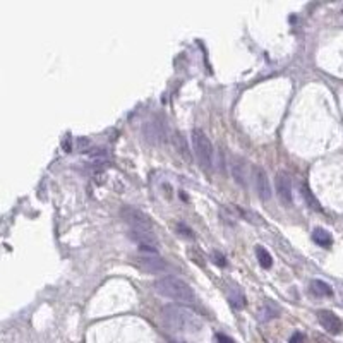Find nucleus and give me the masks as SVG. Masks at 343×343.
Instances as JSON below:
<instances>
[{
  "label": "nucleus",
  "mask_w": 343,
  "mask_h": 343,
  "mask_svg": "<svg viewBox=\"0 0 343 343\" xmlns=\"http://www.w3.org/2000/svg\"><path fill=\"white\" fill-rule=\"evenodd\" d=\"M155 290L158 295L165 297V299L175 300L177 304H190L196 300V293L192 288L180 280L178 276H162L155 281Z\"/></svg>",
  "instance_id": "f03ea898"
},
{
  "label": "nucleus",
  "mask_w": 343,
  "mask_h": 343,
  "mask_svg": "<svg viewBox=\"0 0 343 343\" xmlns=\"http://www.w3.org/2000/svg\"><path fill=\"white\" fill-rule=\"evenodd\" d=\"M253 178H254V187L261 199L268 201L271 197V184H269V177L266 170L259 165L253 167Z\"/></svg>",
  "instance_id": "0eeeda50"
},
{
  "label": "nucleus",
  "mask_w": 343,
  "mask_h": 343,
  "mask_svg": "<svg viewBox=\"0 0 343 343\" xmlns=\"http://www.w3.org/2000/svg\"><path fill=\"white\" fill-rule=\"evenodd\" d=\"M162 318L165 325L170 330L177 331V333L184 335H194L199 333L203 328L201 318L192 311V309L180 306V304H169L162 309Z\"/></svg>",
  "instance_id": "f257e3e1"
},
{
  "label": "nucleus",
  "mask_w": 343,
  "mask_h": 343,
  "mask_svg": "<svg viewBox=\"0 0 343 343\" xmlns=\"http://www.w3.org/2000/svg\"><path fill=\"white\" fill-rule=\"evenodd\" d=\"M230 304H232V307L234 309H237V311H240L244 306H246V297L242 295L240 292H232L230 293Z\"/></svg>",
  "instance_id": "f3484780"
},
{
  "label": "nucleus",
  "mask_w": 343,
  "mask_h": 343,
  "mask_svg": "<svg viewBox=\"0 0 343 343\" xmlns=\"http://www.w3.org/2000/svg\"><path fill=\"white\" fill-rule=\"evenodd\" d=\"M274 190H276L278 199L281 201L285 206H290L293 201L292 196V180L285 172H278L274 177Z\"/></svg>",
  "instance_id": "423d86ee"
},
{
  "label": "nucleus",
  "mask_w": 343,
  "mask_h": 343,
  "mask_svg": "<svg viewBox=\"0 0 343 343\" xmlns=\"http://www.w3.org/2000/svg\"><path fill=\"white\" fill-rule=\"evenodd\" d=\"M278 314H280V306H278L276 302H273V300H268V302L262 304L261 309L257 311V319H259V323H268V321H271L273 318H276Z\"/></svg>",
  "instance_id": "9b49d317"
},
{
  "label": "nucleus",
  "mask_w": 343,
  "mask_h": 343,
  "mask_svg": "<svg viewBox=\"0 0 343 343\" xmlns=\"http://www.w3.org/2000/svg\"><path fill=\"white\" fill-rule=\"evenodd\" d=\"M300 192H302V197H304V201H306V204L309 206V208L316 209V211H321V209H323L321 204H319V201L314 197V194L311 192V189H309L307 184L302 185V190H300Z\"/></svg>",
  "instance_id": "4468645a"
},
{
  "label": "nucleus",
  "mask_w": 343,
  "mask_h": 343,
  "mask_svg": "<svg viewBox=\"0 0 343 343\" xmlns=\"http://www.w3.org/2000/svg\"><path fill=\"white\" fill-rule=\"evenodd\" d=\"M312 240L321 247H331V244H333V237L325 228H314L312 230Z\"/></svg>",
  "instance_id": "f8f14e48"
},
{
  "label": "nucleus",
  "mask_w": 343,
  "mask_h": 343,
  "mask_svg": "<svg viewBox=\"0 0 343 343\" xmlns=\"http://www.w3.org/2000/svg\"><path fill=\"white\" fill-rule=\"evenodd\" d=\"M120 213H122V218H124V222L127 223V227H129V230H131V232L153 230V227H151L148 216L144 215V213H141L139 209H134V208H129V206H125V208H122Z\"/></svg>",
  "instance_id": "39448f33"
},
{
  "label": "nucleus",
  "mask_w": 343,
  "mask_h": 343,
  "mask_svg": "<svg viewBox=\"0 0 343 343\" xmlns=\"http://www.w3.org/2000/svg\"><path fill=\"white\" fill-rule=\"evenodd\" d=\"M173 141H175V146H177V150L180 151V153L184 155V156H187V143H185L184 136H182V134H175Z\"/></svg>",
  "instance_id": "a211bd4d"
},
{
  "label": "nucleus",
  "mask_w": 343,
  "mask_h": 343,
  "mask_svg": "<svg viewBox=\"0 0 343 343\" xmlns=\"http://www.w3.org/2000/svg\"><path fill=\"white\" fill-rule=\"evenodd\" d=\"M288 343H306V337H304L300 331H297V333H293L292 337H290Z\"/></svg>",
  "instance_id": "6ab92c4d"
},
{
  "label": "nucleus",
  "mask_w": 343,
  "mask_h": 343,
  "mask_svg": "<svg viewBox=\"0 0 343 343\" xmlns=\"http://www.w3.org/2000/svg\"><path fill=\"white\" fill-rule=\"evenodd\" d=\"M318 321H319V325H321L328 333H331V335H338L343 328L340 318L331 311H319L318 312Z\"/></svg>",
  "instance_id": "1a4fd4ad"
},
{
  "label": "nucleus",
  "mask_w": 343,
  "mask_h": 343,
  "mask_svg": "<svg viewBox=\"0 0 343 343\" xmlns=\"http://www.w3.org/2000/svg\"><path fill=\"white\" fill-rule=\"evenodd\" d=\"M230 170L232 175H234L235 182L239 185H242L244 189H247V162L242 158V156H232L230 158Z\"/></svg>",
  "instance_id": "6e6552de"
},
{
  "label": "nucleus",
  "mask_w": 343,
  "mask_h": 343,
  "mask_svg": "<svg viewBox=\"0 0 343 343\" xmlns=\"http://www.w3.org/2000/svg\"><path fill=\"white\" fill-rule=\"evenodd\" d=\"M144 136L150 143L158 144L162 139H165V127H162V124L155 120L146 122L144 124Z\"/></svg>",
  "instance_id": "9d476101"
},
{
  "label": "nucleus",
  "mask_w": 343,
  "mask_h": 343,
  "mask_svg": "<svg viewBox=\"0 0 343 343\" xmlns=\"http://www.w3.org/2000/svg\"><path fill=\"white\" fill-rule=\"evenodd\" d=\"M215 338H216V343H235L230 337H227V335H223V333H218Z\"/></svg>",
  "instance_id": "aec40b11"
},
{
  "label": "nucleus",
  "mask_w": 343,
  "mask_h": 343,
  "mask_svg": "<svg viewBox=\"0 0 343 343\" xmlns=\"http://www.w3.org/2000/svg\"><path fill=\"white\" fill-rule=\"evenodd\" d=\"M192 146L196 158L204 169H213V158H215V148H213L209 137L201 129L192 131Z\"/></svg>",
  "instance_id": "7ed1b4c3"
},
{
  "label": "nucleus",
  "mask_w": 343,
  "mask_h": 343,
  "mask_svg": "<svg viewBox=\"0 0 343 343\" xmlns=\"http://www.w3.org/2000/svg\"><path fill=\"white\" fill-rule=\"evenodd\" d=\"M136 262L144 273L156 274V273H167L169 264L163 257L158 256V253H143L136 257Z\"/></svg>",
  "instance_id": "20e7f679"
},
{
  "label": "nucleus",
  "mask_w": 343,
  "mask_h": 343,
  "mask_svg": "<svg viewBox=\"0 0 343 343\" xmlns=\"http://www.w3.org/2000/svg\"><path fill=\"white\" fill-rule=\"evenodd\" d=\"M215 262H216V264H220V266L227 264V261H225L223 256H220V254H215Z\"/></svg>",
  "instance_id": "412c9836"
},
{
  "label": "nucleus",
  "mask_w": 343,
  "mask_h": 343,
  "mask_svg": "<svg viewBox=\"0 0 343 343\" xmlns=\"http://www.w3.org/2000/svg\"><path fill=\"white\" fill-rule=\"evenodd\" d=\"M256 256H257L259 264H261L264 269H269V268L273 266V257H271V254H269L268 251H266L262 246H257V247H256Z\"/></svg>",
  "instance_id": "2eb2a0df"
},
{
  "label": "nucleus",
  "mask_w": 343,
  "mask_h": 343,
  "mask_svg": "<svg viewBox=\"0 0 343 343\" xmlns=\"http://www.w3.org/2000/svg\"><path fill=\"white\" fill-rule=\"evenodd\" d=\"M311 292L318 297H331L333 295V288L323 280H314L311 283Z\"/></svg>",
  "instance_id": "ddd939ff"
},
{
  "label": "nucleus",
  "mask_w": 343,
  "mask_h": 343,
  "mask_svg": "<svg viewBox=\"0 0 343 343\" xmlns=\"http://www.w3.org/2000/svg\"><path fill=\"white\" fill-rule=\"evenodd\" d=\"M106 158H108V155H106V151L103 150V148H94V150H91L89 153H87V160H89L91 163H103L106 162Z\"/></svg>",
  "instance_id": "dca6fc26"
}]
</instances>
